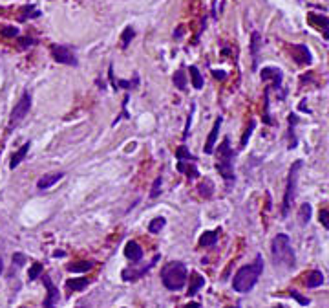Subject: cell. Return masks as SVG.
Masks as SVG:
<instances>
[{
    "label": "cell",
    "mask_w": 329,
    "mask_h": 308,
    "mask_svg": "<svg viewBox=\"0 0 329 308\" xmlns=\"http://www.w3.org/2000/svg\"><path fill=\"white\" fill-rule=\"evenodd\" d=\"M275 308H282V306H275Z\"/></svg>",
    "instance_id": "47"
},
{
    "label": "cell",
    "mask_w": 329,
    "mask_h": 308,
    "mask_svg": "<svg viewBox=\"0 0 329 308\" xmlns=\"http://www.w3.org/2000/svg\"><path fill=\"white\" fill-rule=\"evenodd\" d=\"M293 51V59L296 61L298 64H309L313 61V55L309 51V48L305 44H296V46H291Z\"/></svg>",
    "instance_id": "10"
},
{
    "label": "cell",
    "mask_w": 329,
    "mask_h": 308,
    "mask_svg": "<svg viewBox=\"0 0 329 308\" xmlns=\"http://www.w3.org/2000/svg\"><path fill=\"white\" fill-rule=\"evenodd\" d=\"M309 22H311L315 28L322 31H327L329 30V19L324 17V15H317V13H309Z\"/></svg>",
    "instance_id": "17"
},
{
    "label": "cell",
    "mask_w": 329,
    "mask_h": 308,
    "mask_svg": "<svg viewBox=\"0 0 329 308\" xmlns=\"http://www.w3.org/2000/svg\"><path fill=\"white\" fill-rule=\"evenodd\" d=\"M29 108H31V96H29V92H24L21 99H18V103L13 106V110H11V116H9V129L17 127L18 123L28 116Z\"/></svg>",
    "instance_id": "6"
},
{
    "label": "cell",
    "mask_w": 329,
    "mask_h": 308,
    "mask_svg": "<svg viewBox=\"0 0 329 308\" xmlns=\"http://www.w3.org/2000/svg\"><path fill=\"white\" fill-rule=\"evenodd\" d=\"M158 261H159V255H156V257L152 259V262H150V264H146L145 268H143V270H132V268H128V270H125V271H123V274H121V277L125 279V281H138V279L141 277L143 274H146V271L150 270L152 266H154Z\"/></svg>",
    "instance_id": "12"
},
{
    "label": "cell",
    "mask_w": 329,
    "mask_h": 308,
    "mask_svg": "<svg viewBox=\"0 0 329 308\" xmlns=\"http://www.w3.org/2000/svg\"><path fill=\"white\" fill-rule=\"evenodd\" d=\"M42 283H44V286H46L48 290V296L46 299H44V303H42V308H55V304H57L59 301V290L55 288V284L51 283L50 275H42Z\"/></svg>",
    "instance_id": "8"
},
{
    "label": "cell",
    "mask_w": 329,
    "mask_h": 308,
    "mask_svg": "<svg viewBox=\"0 0 329 308\" xmlns=\"http://www.w3.org/2000/svg\"><path fill=\"white\" fill-rule=\"evenodd\" d=\"M318 219H320L322 226H324L325 229H329V211L327 209H322V211L318 213Z\"/></svg>",
    "instance_id": "37"
},
{
    "label": "cell",
    "mask_w": 329,
    "mask_h": 308,
    "mask_svg": "<svg viewBox=\"0 0 329 308\" xmlns=\"http://www.w3.org/2000/svg\"><path fill=\"white\" fill-rule=\"evenodd\" d=\"M31 44H35V41H33V39H29V37H26V39H21V46H31Z\"/></svg>",
    "instance_id": "42"
},
{
    "label": "cell",
    "mask_w": 329,
    "mask_h": 308,
    "mask_svg": "<svg viewBox=\"0 0 329 308\" xmlns=\"http://www.w3.org/2000/svg\"><path fill=\"white\" fill-rule=\"evenodd\" d=\"M289 121V131H287V138H289V149H295L296 145H298V138H296V123H298V118H296V114H291L287 118Z\"/></svg>",
    "instance_id": "15"
},
{
    "label": "cell",
    "mask_w": 329,
    "mask_h": 308,
    "mask_svg": "<svg viewBox=\"0 0 329 308\" xmlns=\"http://www.w3.org/2000/svg\"><path fill=\"white\" fill-rule=\"evenodd\" d=\"M212 76L216 77V79H225L227 74L223 72V70H212Z\"/></svg>",
    "instance_id": "41"
},
{
    "label": "cell",
    "mask_w": 329,
    "mask_h": 308,
    "mask_svg": "<svg viewBox=\"0 0 329 308\" xmlns=\"http://www.w3.org/2000/svg\"><path fill=\"white\" fill-rule=\"evenodd\" d=\"M262 271H263V257L262 255H256L254 262L238 270V274L233 279V288L236 292H240V294H247V292H250L256 286Z\"/></svg>",
    "instance_id": "1"
},
{
    "label": "cell",
    "mask_w": 329,
    "mask_h": 308,
    "mask_svg": "<svg viewBox=\"0 0 329 308\" xmlns=\"http://www.w3.org/2000/svg\"><path fill=\"white\" fill-rule=\"evenodd\" d=\"M263 112H265V114H263V121L267 123V125H273V119L269 118V90H265V94H263Z\"/></svg>",
    "instance_id": "32"
},
{
    "label": "cell",
    "mask_w": 329,
    "mask_h": 308,
    "mask_svg": "<svg viewBox=\"0 0 329 308\" xmlns=\"http://www.w3.org/2000/svg\"><path fill=\"white\" fill-rule=\"evenodd\" d=\"M2 270H4V264H2V261H0V275H2Z\"/></svg>",
    "instance_id": "45"
},
{
    "label": "cell",
    "mask_w": 329,
    "mask_h": 308,
    "mask_svg": "<svg viewBox=\"0 0 329 308\" xmlns=\"http://www.w3.org/2000/svg\"><path fill=\"white\" fill-rule=\"evenodd\" d=\"M172 81H174L176 88H179V90L187 88V77H185V70H178V72L174 74V77H172Z\"/></svg>",
    "instance_id": "26"
},
{
    "label": "cell",
    "mask_w": 329,
    "mask_h": 308,
    "mask_svg": "<svg viewBox=\"0 0 329 308\" xmlns=\"http://www.w3.org/2000/svg\"><path fill=\"white\" fill-rule=\"evenodd\" d=\"M161 178H156L154 186H152V191H150V198H158L159 193H161Z\"/></svg>",
    "instance_id": "36"
},
{
    "label": "cell",
    "mask_w": 329,
    "mask_h": 308,
    "mask_svg": "<svg viewBox=\"0 0 329 308\" xmlns=\"http://www.w3.org/2000/svg\"><path fill=\"white\" fill-rule=\"evenodd\" d=\"M216 171L225 178L229 184H233L236 180L234 174V152L230 149V139L225 138L220 143V147L216 149Z\"/></svg>",
    "instance_id": "2"
},
{
    "label": "cell",
    "mask_w": 329,
    "mask_h": 308,
    "mask_svg": "<svg viewBox=\"0 0 329 308\" xmlns=\"http://www.w3.org/2000/svg\"><path fill=\"white\" fill-rule=\"evenodd\" d=\"M304 165L302 160H296L295 164L291 165L289 169V176H287V187H285V194H283V204H282V216L289 215L293 207V202H295V194H296V178H298V173H300V167Z\"/></svg>",
    "instance_id": "5"
},
{
    "label": "cell",
    "mask_w": 329,
    "mask_h": 308,
    "mask_svg": "<svg viewBox=\"0 0 329 308\" xmlns=\"http://www.w3.org/2000/svg\"><path fill=\"white\" fill-rule=\"evenodd\" d=\"M13 262H15V266H24L26 264V255H22V253H15L13 255Z\"/></svg>",
    "instance_id": "39"
},
{
    "label": "cell",
    "mask_w": 329,
    "mask_h": 308,
    "mask_svg": "<svg viewBox=\"0 0 329 308\" xmlns=\"http://www.w3.org/2000/svg\"><path fill=\"white\" fill-rule=\"evenodd\" d=\"M18 35V30L17 28H13V26H8V28H2V37H17Z\"/></svg>",
    "instance_id": "38"
},
{
    "label": "cell",
    "mask_w": 329,
    "mask_h": 308,
    "mask_svg": "<svg viewBox=\"0 0 329 308\" xmlns=\"http://www.w3.org/2000/svg\"><path fill=\"white\" fill-rule=\"evenodd\" d=\"M260 77H262L263 81L271 79L273 81V86H275V90H280V86H282V70L280 68H275V66H267L263 68L262 72H260Z\"/></svg>",
    "instance_id": "9"
},
{
    "label": "cell",
    "mask_w": 329,
    "mask_h": 308,
    "mask_svg": "<svg viewBox=\"0 0 329 308\" xmlns=\"http://www.w3.org/2000/svg\"><path fill=\"white\" fill-rule=\"evenodd\" d=\"M273 261L276 264H283L287 266V268H293L296 262V257H295V251H293V246H291V241H289V235L285 233H278L275 237V241H273Z\"/></svg>",
    "instance_id": "4"
},
{
    "label": "cell",
    "mask_w": 329,
    "mask_h": 308,
    "mask_svg": "<svg viewBox=\"0 0 329 308\" xmlns=\"http://www.w3.org/2000/svg\"><path fill=\"white\" fill-rule=\"evenodd\" d=\"M88 279L84 277H79V279H68L66 281V290L68 292H79V290H84L88 286Z\"/></svg>",
    "instance_id": "21"
},
{
    "label": "cell",
    "mask_w": 329,
    "mask_h": 308,
    "mask_svg": "<svg viewBox=\"0 0 329 308\" xmlns=\"http://www.w3.org/2000/svg\"><path fill=\"white\" fill-rule=\"evenodd\" d=\"M165 224H167V220L163 219V216H158V219H154L150 224H148V231L156 235V233H159L163 228H165Z\"/></svg>",
    "instance_id": "28"
},
{
    "label": "cell",
    "mask_w": 329,
    "mask_h": 308,
    "mask_svg": "<svg viewBox=\"0 0 329 308\" xmlns=\"http://www.w3.org/2000/svg\"><path fill=\"white\" fill-rule=\"evenodd\" d=\"M188 72H190V76H192V86H194L196 90L203 88V77H201L200 70H198L196 66H190L188 68Z\"/></svg>",
    "instance_id": "25"
},
{
    "label": "cell",
    "mask_w": 329,
    "mask_h": 308,
    "mask_svg": "<svg viewBox=\"0 0 329 308\" xmlns=\"http://www.w3.org/2000/svg\"><path fill=\"white\" fill-rule=\"evenodd\" d=\"M309 220H311V206H309V204H304V206L300 207V224L305 226Z\"/></svg>",
    "instance_id": "30"
},
{
    "label": "cell",
    "mask_w": 329,
    "mask_h": 308,
    "mask_svg": "<svg viewBox=\"0 0 329 308\" xmlns=\"http://www.w3.org/2000/svg\"><path fill=\"white\" fill-rule=\"evenodd\" d=\"M185 308H201V304H198V303H190V304H187Z\"/></svg>",
    "instance_id": "43"
},
{
    "label": "cell",
    "mask_w": 329,
    "mask_h": 308,
    "mask_svg": "<svg viewBox=\"0 0 329 308\" xmlns=\"http://www.w3.org/2000/svg\"><path fill=\"white\" fill-rule=\"evenodd\" d=\"M41 271H42V264L41 262H35L31 268H29V271H28V277H29V281H35V279L41 275Z\"/></svg>",
    "instance_id": "33"
},
{
    "label": "cell",
    "mask_w": 329,
    "mask_h": 308,
    "mask_svg": "<svg viewBox=\"0 0 329 308\" xmlns=\"http://www.w3.org/2000/svg\"><path fill=\"white\" fill-rule=\"evenodd\" d=\"M218 242V231H205L200 239V246L201 248H208V246H214Z\"/></svg>",
    "instance_id": "23"
},
{
    "label": "cell",
    "mask_w": 329,
    "mask_h": 308,
    "mask_svg": "<svg viewBox=\"0 0 329 308\" xmlns=\"http://www.w3.org/2000/svg\"><path fill=\"white\" fill-rule=\"evenodd\" d=\"M64 176V173L63 171H57V173H48V174H44V176H41V180L37 182V187L41 191H44V189H50L51 186H55L61 178Z\"/></svg>",
    "instance_id": "11"
},
{
    "label": "cell",
    "mask_w": 329,
    "mask_h": 308,
    "mask_svg": "<svg viewBox=\"0 0 329 308\" xmlns=\"http://www.w3.org/2000/svg\"><path fill=\"white\" fill-rule=\"evenodd\" d=\"M93 268V262L90 261H81V262H73V264L68 266L70 271H75V274H84V271H90Z\"/></svg>",
    "instance_id": "24"
},
{
    "label": "cell",
    "mask_w": 329,
    "mask_h": 308,
    "mask_svg": "<svg viewBox=\"0 0 329 308\" xmlns=\"http://www.w3.org/2000/svg\"><path fill=\"white\" fill-rule=\"evenodd\" d=\"M37 17H41V11L35 9L33 4H28L24 8V13L21 15V21H28V19H37Z\"/></svg>",
    "instance_id": "27"
},
{
    "label": "cell",
    "mask_w": 329,
    "mask_h": 308,
    "mask_svg": "<svg viewBox=\"0 0 329 308\" xmlns=\"http://www.w3.org/2000/svg\"><path fill=\"white\" fill-rule=\"evenodd\" d=\"M125 255H126V259H128V261H132V262L141 261V259H143L141 246H139L136 241H130L128 244L125 246Z\"/></svg>",
    "instance_id": "14"
},
{
    "label": "cell",
    "mask_w": 329,
    "mask_h": 308,
    "mask_svg": "<svg viewBox=\"0 0 329 308\" xmlns=\"http://www.w3.org/2000/svg\"><path fill=\"white\" fill-rule=\"evenodd\" d=\"M53 257H64V251H55Z\"/></svg>",
    "instance_id": "44"
},
{
    "label": "cell",
    "mask_w": 329,
    "mask_h": 308,
    "mask_svg": "<svg viewBox=\"0 0 329 308\" xmlns=\"http://www.w3.org/2000/svg\"><path fill=\"white\" fill-rule=\"evenodd\" d=\"M221 116L216 119V123H214V127H212V131H210V134H208V138H207V143H205V149L203 151L207 152V154H212L214 152V145H216V138H218V134H220V129H221Z\"/></svg>",
    "instance_id": "13"
},
{
    "label": "cell",
    "mask_w": 329,
    "mask_h": 308,
    "mask_svg": "<svg viewBox=\"0 0 329 308\" xmlns=\"http://www.w3.org/2000/svg\"><path fill=\"white\" fill-rule=\"evenodd\" d=\"M161 281L165 288L172 292H178L187 284V266L179 261L168 262L161 270Z\"/></svg>",
    "instance_id": "3"
},
{
    "label": "cell",
    "mask_w": 329,
    "mask_h": 308,
    "mask_svg": "<svg viewBox=\"0 0 329 308\" xmlns=\"http://www.w3.org/2000/svg\"><path fill=\"white\" fill-rule=\"evenodd\" d=\"M194 161H190V164H187V161H179L178 164V169L179 173L187 174V178H190V180H196L198 176H200V173H198L196 165H192Z\"/></svg>",
    "instance_id": "18"
},
{
    "label": "cell",
    "mask_w": 329,
    "mask_h": 308,
    "mask_svg": "<svg viewBox=\"0 0 329 308\" xmlns=\"http://www.w3.org/2000/svg\"><path fill=\"white\" fill-rule=\"evenodd\" d=\"M133 35H136V31H133V28H126L125 31H123V48H126L130 44V41L133 39Z\"/></svg>",
    "instance_id": "34"
},
{
    "label": "cell",
    "mask_w": 329,
    "mask_h": 308,
    "mask_svg": "<svg viewBox=\"0 0 329 308\" xmlns=\"http://www.w3.org/2000/svg\"><path fill=\"white\" fill-rule=\"evenodd\" d=\"M51 57L55 59V63L61 64H70V66H77V57L75 53L70 50L68 46H61V44H53L51 46Z\"/></svg>",
    "instance_id": "7"
},
{
    "label": "cell",
    "mask_w": 329,
    "mask_h": 308,
    "mask_svg": "<svg viewBox=\"0 0 329 308\" xmlns=\"http://www.w3.org/2000/svg\"><path fill=\"white\" fill-rule=\"evenodd\" d=\"M176 156H178L179 161H196V156H192L190 152H188V149L183 147V145L176 151Z\"/></svg>",
    "instance_id": "29"
},
{
    "label": "cell",
    "mask_w": 329,
    "mask_h": 308,
    "mask_svg": "<svg viewBox=\"0 0 329 308\" xmlns=\"http://www.w3.org/2000/svg\"><path fill=\"white\" fill-rule=\"evenodd\" d=\"M29 147H31V143H29V141H26V145H22V147L18 149L15 154H13L11 160H9V169H15V167H18V164H21V161L26 158V154H28Z\"/></svg>",
    "instance_id": "16"
},
{
    "label": "cell",
    "mask_w": 329,
    "mask_h": 308,
    "mask_svg": "<svg viewBox=\"0 0 329 308\" xmlns=\"http://www.w3.org/2000/svg\"><path fill=\"white\" fill-rule=\"evenodd\" d=\"M205 284V279L201 277L198 271H192L190 274V288H188V296H196L198 294V290H200L201 286Z\"/></svg>",
    "instance_id": "19"
},
{
    "label": "cell",
    "mask_w": 329,
    "mask_h": 308,
    "mask_svg": "<svg viewBox=\"0 0 329 308\" xmlns=\"http://www.w3.org/2000/svg\"><path fill=\"white\" fill-rule=\"evenodd\" d=\"M324 37H325V39H327V41H329V30H327V31H324Z\"/></svg>",
    "instance_id": "46"
},
{
    "label": "cell",
    "mask_w": 329,
    "mask_h": 308,
    "mask_svg": "<svg viewBox=\"0 0 329 308\" xmlns=\"http://www.w3.org/2000/svg\"><path fill=\"white\" fill-rule=\"evenodd\" d=\"M322 283H324V275H322V271H318V270L309 271L307 277H305V286L307 288H317V286H320Z\"/></svg>",
    "instance_id": "20"
},
{
    "label": "cell",
    "mask_w": 329,
    "mask_h": 308,
    "mask_svg": "<svg viewBox=\"0 0 329 308\" xmlns=\"http://www.w3.org/2000/svg\"><path fill=\"white\" fill-rule=\"evenodd\" d=\"M254 127H256V121H250V123H249V129H247V132L243 134L242 141H240V145H242V147H245V145L249 143V138H250V134H253Z\"/></svg>",
    "instance_id": "35"
},
{
    "label": "cell",
    "mask_w": 329,
    "mask_h": 308,
    "mask_svg": "<svg viewBox=\"0 0 329 308\" xmlns=\"http://www.w3.org/2000/svg\"><path fill=\"white\" fill-rule=\"evenodd\" d=\"M234 308H240V306H234Z\"/></svg>",
    "instance_id": "48"
},
{
    "label": "cell",
    "mask_w": 329,
    "mask_h": 308,
    "mask_svg": "<svg viewBox=\"0 0 329 308\" xmlns=\"http://www.w3.org/2000/svg\"><path fill=\"white\" fill-rule=\"evenodd\" d=\"M258 48H260V33L254 31L253 39H250V53H253V68H258Z\"/></svg>",
    "instance_id": "22"
},
{
    "label": "cell",
    "mask_w": 329,
    "mask_h": 308,
    "mask_svg": "<svg viewBox=\"0 0 329 308\" xmlns=\"http://www.w3.org/2000/svg\"><path fill=\"white\" fill-rule=\"evenodd\" d=\"M289 296H291V297H295V299L298 301V303H300V304H309V299H305V297H302L300 294H298V292L291 290V292H289Z\"/></svg>",
    "instance_id": "40"
},
{
    "label": "cell",
    "mask_w": 329,
    "mask_h": 308,
    "mask_svg": "<svg viewBox=\"0 0 329 308\" xmlns=\"http://www.w3.org/2000/svg\"><path fill=\"white\" fill-rule=\"evenodd\" d=\"M200 194H203L205 198H208V196L212 194V182L208 180V178H205V180L201 182V186H200Z\"/></svg>",
    "instance_id": "31"
}]
</instances>
